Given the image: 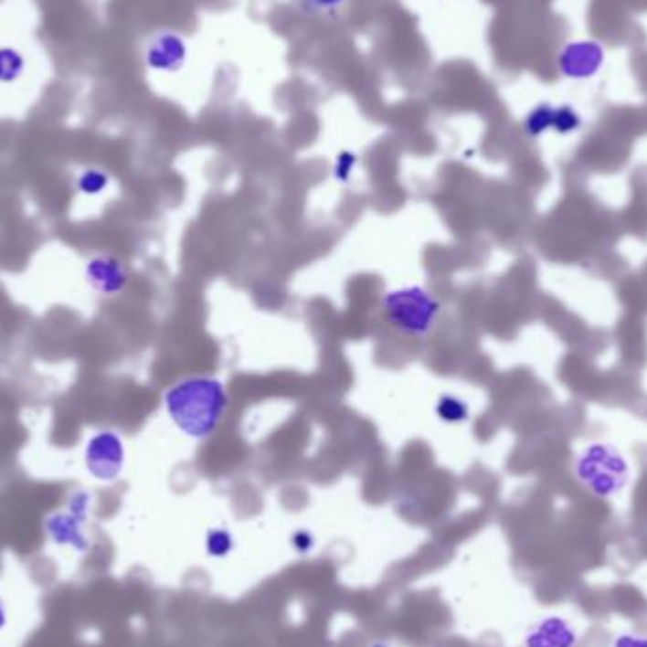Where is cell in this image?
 I'll return each mask as SVG.
<instances>
[{
  "mask_svg": "<svg viewBox=\"0 0 647 647\" xmlns=\"http://www.w3.org/2000/svg\"><path fill=\"white\" fill-rule=\"evenodd\" d=\"M375 647H383V645H375Z\"/></svg>",
  "mask_w": 647,
  "mask_h": 647,
  "instance_id": "cell-20",
  "label": "cell"
},
{
  "mask_svg": "<svg viewBox=\"0 0 647 647\" xmlns=\"http://www.w3.org/2000/svg\"><path fill=\"white\" fill-rule=\"evenodd\" d=\"M190 58V48L176 31H157L144 46V63L154 72L175 74Z\"/></svg>",
  "mask_w": 647,
  "mask_h": 647,
  "instance_id": "cell-5",
  "label": "cell"
},
{
  "mask_svg": "<svg viewBox=\"0 0 647 647\" xmlns=\"http://www.w3.org/2000/svg\"><path fill=\"white\" fill-rule=\"evenodd\" d=\"M356 164H358L356 154L348 152V150L341 152V154L337 155V159H335V167H334L335 178H337L339 182H346V180L350 178V173H353V169L356 167Z\"/></svg>",
  "mask_w": 647,
  "mask_h": 647,
  "instance_id": "cell-16",
  "label": "cell"
},
{
  "mask_svg": "<svg viewBox=\"0 0 647 647\" xmlns=\"http://www.w3.org/2000/svg\"><path fill=\"white\" fill-rule=\"evenodd\" d=\"M84 462L99 483H114L125 466V445L114 430H99L86 441Z\"/></svg>",
  "mask_w": 647,
  "mask_h": 647,
  "instance_id": "cell-4",
  "label": "cell"
},
{
  "mask_svg": "<svg viewBox=\"0 0 647 647\" xmlns=\"http://www.w3.org/2000/svg\"><path fill=\"white\" fill-rule=\"evenodd\" d=\"M84 275L90 288L99 295H104V298L122 293L129 282L125 263L114 254L91 256L86 263Z\"/></svg>",
  "mask_w": 647,
  "mask_h": 647,
  "instance_id": "cell-6",
  "label": "cell"
},
{
  "mask_svg": "<svg viewBox=\"0 0 647 647\" xmlns=\"http://www.w3.org/2000/svg\"><path fill=\"white\" fill-rule=\"evenodd\" d=\"M346 5V0H300V6L305 14H335Z\"/></svg>",
  "mask_w": 647,
  "mask_h": 647,
  "instance_id": "cell-13",
  "label": "cell"
},
{
  "mask_svg": "<svg viewBox=\"0 0 647 647\" xmlns=\"http://www.w3.org/2000/svg\"><path fill=\"white\" fill-rule=\"evenodd\" d=\"M574 475L589 494L611 498L625 491L631 481V466L617 447L610 443H590L576 458Z\"/></svg>",
  "mask_w": 647,
  "mask_h": 647,
  "instance_id": "cell-2",
  "label": "cell"
},
{
  "mask_svg": "<svg viewBox=\"0 0 647 647\" xmlns=\"http://www.w3.org/2000/svg\"><path fill=\"white\" fill-rule=\"evenodd\" d=\"M436 413L443 422H449V424H458V422H464L470 419L468 403L461 398L451 396V394L440 398L438 406H436Z\"/></svg>",
  "mask_w": 647,
  "mask_h": 647,
  "instance_id": "cell-11",
  "label": "cell"
},
{
  "mask_svg": "<svg viewBox=\"0 0 647 647\" xmlns=\"http://www.w3.org/2000/svg\"><path fill=\"white\" fill-rule=\"evenodd\" d=\"M381 307L390 326L411 337H424L434 330L441 309L436 295L422 286H406L388 292Z\"/></svg>",
  "mask_w": 647,
  "mask_h": 647,
  "instance_id": "cell-3",
  "label": "cell"
},
{
  "mask_svg": "<svg viewBox=\"0 0 647 647\" xmlns=\"http://www.w3.org/2000/svg\"><path fill=\"white\" fill-rule=\"evenodd\" d=\"M90 507H91V494L88 491H76V493H72L69 496L67 509L70 511L72 515H76L78 519H82L84 523L88 521Z\"/></svg>",
  "mask_w": 647,
  "mask_h": 647,
  "instance_id": "cell-14",
  "label": "cell"
},
{
  "mask_svg": "<svg viewBox=\"0 0 647 647\" xmlns=\"http://www.w3.org/2000/svg\"><path fill=\"white\" fill-rule=\"evenodd\" d=\"M293 542H295V547H298L300 551H307L313 546V537L307 532H302V536L295 534Z\"/></svg>",
  "mask_w": 647,
  "mask_h": 647,
  "instance_id": "cell-18",
  "label": "cell"
},
{
  "mask_svg": "<svg viewBox=\"0 0 647 647\" xmlns=\"http://www.w3.org/2000/svg\"><path fill=\"white\" fill-rule=\"evenodd\" d=\"M231 546H233V539L228 530L216 528V530L208 532L207 549L212 557H226L231 551Z\"/></svg>",
  "mask_w": 647,
  "mask_h": 647,
  "instance_id": "cell-12",
  "label": "cell"
},
{
  "mask_svg": "<svg viewBox=\"0 0 647 647\" xmlns=\"http://www.w3.org/2000/svg\"><path fill=\"white\" fill-rule=\"evenodd\" d=\"M553 125V114L547 111V108H539V111H534L528 118H526V133L532 134V137H537V134H542L547 127Z\"/></svg>",
  "mask_w": 647,
  "mask_h": 647,
  "instance_id": "cell-15",
  "label": "cell"
},
{
  "mask_svg": "<svg viewBox=\"0 0 647 647\" xmlns=\"http://www.w3.org/2000/svg\"><path fill=\"white\" fill-rule=\"evenodd\" d=\"M8 623V613H6V606H5V600L3 597H0V631H3Z\"/></svg>",
  "mask_w": 647,
  "mask_h": 647,
  "instance_id": "cell-19",
  "label": "cell"
},
{
  "mask_svg": "<svg viewBox=\"0 0 647 647\" xmlns=\"http://www.w3.org/2000/svg\"><path fill=\"white\" fill-rule=\"evenodd\" d=\"M84 521L78 519L76 515H72L69 509L65 511H56V514H51L46 517L44 528L48 537L51 539L56 546L61 547H72L78 553H86L90 544L88 537L84 532Z\"/></svg>",
  "mask_w": 647,
  "mask_h": 647,
  "instance_id": "cell-8",
  "label": "cell"
},
{
  "mask_svg": "<svg viewBox=\"0 0 647 647\" xmlns=\"http://www.w3.org/2000/svg\"><path fill=\"white\" fill-rule=\"evenodd\" d=\"M579 634L576 627L560 615H547L532 625L525 636V647H576Z\"/></svg>",
  "mask_w": 647,
  "mask_h": 647,
  "instance_id": "cell-7",
  "label": "cell"
},
{
  "mask_svg": "<svg viewBox=\"0 0 647 647\" xmlns=\"http://www.w3.org/2000/svg\"><path fill=\"white\" fill-rule=\"evenodd\" d=\"M108 184H111V175H108L104 169L101 167H86L84 171H80V175L76 176V187L80 194L95 197L99 194H102Z\"/></svg>",
  "mask_w": 647,
  "mask_h": 647,
  "instance_id": "cell-10",
  "label": "cell"
},
{
  "mask_svg": "<svg viewBox=\"0 0 647 647\" xmlns=\"http://www.w3.org/2000/svg\"><path fill=\"white\" fill-rule=\"evenodd\" d=\"M611 647H647V636L640 632H621L613 638Z\"/></svg>",
  "mask_w": 647,
  "mask_h": 647,
  "instance_id": "cell-17",
  "label": "cell"
},
{
  "mask_svg": "<svg viewBox=\"0 0 647 647\" xmlns=\"http://www.w3.org/2000/svg\"><path fill=\"white\" fill-rule=\"evenodd\" d=\"M27 69L23 53L14 46H0V84H16Z\"/></svg>",
  "mask_w": 647,
  "mask_h": 647,
  "instance_id": "cell-9",
  "label": "cell"
},
{
  "mask_svg": "<svg viewBox=\"0 0 647 647\" xmlns=\"http://www.w3.org/2000/svg\"><path fill=\"white\" fill-rule=\"evenodd\" d=\"M165 409L182 434L205 440L228 409L226 387L212 377H187L165 392Z\"/></svg>",
  "mask_w": 647,
  "mask_h": 647,
  "instance_id": "cell-1",
  "label": "cell"
}]
</instances>
